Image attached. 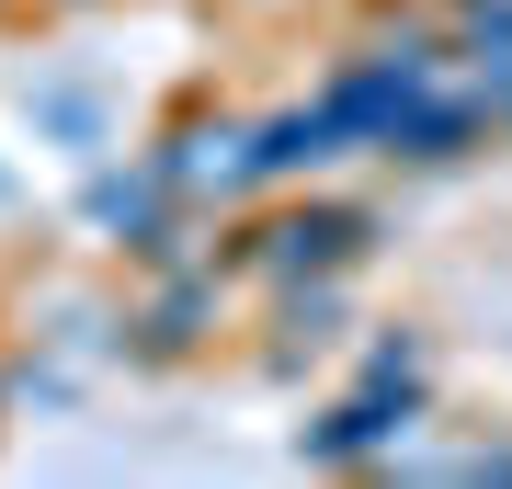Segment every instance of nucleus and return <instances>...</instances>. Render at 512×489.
<instances>
[{"label": "nucleus", "instance_id": "obj_1", "mask_svg": "<svg viewBox=\"0 0 512 489\" xmlns=\"http://www.w3.org/2000/svg\"><path fill=\"white\" fill-rule=\"evenodd\" d=\"M376 251V217L353 194H319V182H285V194H251L217 217V262L239 285H308V273H365Z\"/></svg>", "mask_w": 512, "mask_h": 489}, {"label": "nucleus", "instance_id": "obj_2", "mask_svg": "<svg viewBox=\"0 0 512 489\" xmlns=\"http://www.w3.org/2000/svg\"><path fill=\"white\" fill-rule=\"evenodd\" d=\"M228 285H239L228 262H160V273H137L126 308H114V353L148 364V376H171V364L217 353V330H228Z\"/></svg>", "mask_w": 512, "mask_h": 489}, {"label": "nucleus", "instance_id": "obj_3", "mask_svg": "<svg viewBox=\"0 0 512 489\" xmlns=\"http://www.w3.org/2000/svg\"><path fill=\"white\" fill-rule=\"evenodd\" d=\"M421 399H433V376H365V387H342L330 410L296 421V467H399L410 433H421Z\"/></svg>", "mask_w": 512, "mask_h": 489}, {"label": "nucleus", "instance_id": "obj_4", "mask_svg": "<svg viewBox=\"0 0 512 489\" xmlns=\"http://www.w3.org/2000/svg\"><path fill=\"white\" fill-rule=\"evenodd\" d=\"M148 160H160V182L183 205H205V217H228V205L262 194V148H251V114L228 103H183L160 137H148Z\"/></svg>", "mask_w": 512, "mask_h": 489}, {"label": "nucleus", "instance_id": "obj_5", "mask_svg": "<svg viewBox=\"0 0 512 489\" xmlns=\"http://www.w3.org/2000/svg\"><path fill=\"white\" fill-rule=\"evenodd\" d=\"M251 148H262V194H285V182H319L330 160H353L319 91H308V103H274V114H251Z\"/></svg>", "mask_w": 512, "mask_h": 489}, {"label": "nucleus", "instance_id": "obj_6", "mask_svg": "<svg viewBox=\"0 0 512 489\" xmlns=\"http://www.w3.org/2000/svg\"><path fill=\"white\" fill-rule=\"evenodd\" d=\"M342 296H353V273H308V285H274V376H296L308 353L342 342Z\"/></svg>", "mask_w": 512, "mask_h": 489}, {"label": "nucleus", "instance_id": "obj_7", "mask_svg": "<svg viewBox=\"0 0 512 489\" xmlns=\"http://www.w3.org/2000/svg\"><path fill=\"white\" fill-rule=\"evenodd\" d=\"M35 126H46V137H92L103 114H92V103H69V91H46V103H35Z\"/></svg>", "mask_w": 512, "mask_h": 489}, {"label": "nucleus", "instance_id": "obj_8", "mask_svg": "<svg viewBox=\"0 0 512 489\" xmlns=\"http://www.w3.org/2000/svg\"><path fill=\"white\" fill-rule=\"evenodd\" d=\"M456 478H512V444H467V455H456Z\"/></svg>", "mask_w": 512, "mask_h": 489}, {"label": "nucleus", "instance_id": "obj_9", "mask_svg": "<svg viewBox=\"0 0 512 489\" xmlns=\"http://www.w3.org/2000/svg\"><path fill=\"white\" fill-rule=\"evenodd\" d=\"M46 12H80V0H46Z\"/></svg>", "mask_w": 512, "mask_h": 489}, {"label": "nucleus", "instance_id": "obj_10", "mask_svg": "<svg viewBox=\"0 0 512 489\" xmlns=\"http://www.w3.org/2000/svg\"><path fill=\"white\" fill-rule=\"evenodd\" d=\"M0 410H12V387H0Z\"/></svg>", "mask_w": 512, "mask_h": 489}, {"label": "nucleus", "instance_id": "obj_11", "mask_svg": "<svg viewBox=\"0 0 512 489\" xmlns=\"http://www.w3.org/2000/svg\"><path fill=\"white\" fill-rule=\"evenodd\" d=\"M0 12H12V0H0Z\"/></svg>", "mask_w": 512, "mask_h": 489}]
</instances>
